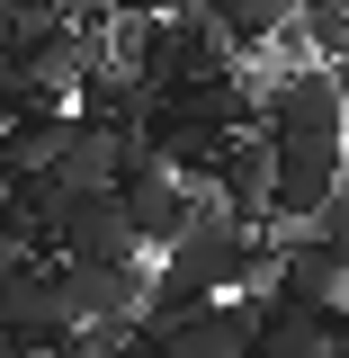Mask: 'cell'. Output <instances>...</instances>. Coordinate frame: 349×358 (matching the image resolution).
Instances as JSON below:
<instances>
[{
	"instance_id": "1",
	"label": "cell",
	"mask_w": 349,
	"mask_h": 358,
	"mask_svg": "<svg viewBox=\"0 0 349 358\" xmlns=\"http://www.w3.org/2000/svg\"><path fill=\"white\" fill-rule=\"evenodd\" d=\"M251 126H260L269 152H349V99H341V81H332V63L296 54L287 72H269Z\"/></svg>"
},
{
	"instance_id": "2",
	"label": "cell",
	"mask_w": 349,
	"mask_h": 358,
	"mask_svg": "<svg viewBox=\"0 0 349 358\" xmlns=\"http://www.w3.org/2000/svg\"><path fill=\"white\" fill-rule=\"evenodd\" d=\"M162 260L188 268L206 296H233V287H260V278H269V260H278V224L260 233V215H233L215 188H206V206L188 215V233H179Z\"/></svg>"
},
{
	"instance_id": "3",
	"label": "cell",
	"mask_w": 349,
	"mask_h": 358,
	"mask_svg": "<svg viewBox=\"0 0 349 358\" xmlns=\"http://www.w3.org/2000/svg\"><path fill=\"white\" fill-rule=\"evenodd\" d=\"M72 331H81V313L63 296V260L54 251H0V341L63 350Z\"/></svg>"
},
{
	"instance_id": "4",
	"label": "cell",
	"mask_w": 349,
	"mask_h": 358,
	"mask_svg": "<svg viewBox=\"0 0 349 358\" xmlns=\"http://www.w3.org/2000/svg\"><path fill=\"white\" fill-rule=\"evenodd\" d=\"M117 197H126V224H134V242L162 260L179 233H188V215L206 206V188L179 171V162H134V171H117Z\"/></svg>"
},
{
	"instance_id": "5",
	"label": "cell",
	"mask_w": 349,
	"mask_h": 358,
	"mask_svg": "<svg viewBox=\"0 0 349 358\" xmlns=\"http://www.w3.org/2000/svg\"><path fill=\"white\" fill-rule=\"evenodd\" d=\"M45 251H54V260H126L143 242H134L117 188H63L54 215H45Z\"/></svg>"
},
{
	"instance_id": "6",
	"label": "cell",
	"mask_w": 349,
	"mask_h": 358,
	"mask_svg": "<svg viewBox=\"0 0 349 358\" xmlns=\"http://www.w3.org/2000/svg\"><path fill=\"white\" fill-rule=\"evenodd\" d=\"M63 296H72V313H81V331L143 322V296H152V251H126V260H63Z\"/></svg>"
},
{
	"instance_id": "7",
	"label": "cell",
	"mask_w": 349,
	"mask_h": 358,
	"mask_svg": "<svg viewBox=\"0 0 349 358\" xmlns=\"http://www.w3.org/2000/svg\"><path fill=\"white\" fill-rule=\"evenodd\" d=\"M269 296H287V305H349V251L322 224H287L278 260H269Z\"/></svg>"
},
{
	"instance_id": "8",
	"label": "cell",
	"mask_w": 349,
	"mask_h": 358,
	"mask_svg": "<svg viewBox=\"0 0 349 358\" xmlns=\"http://www.w3.org/2000/svg\"><path fill=\"white\" fill-rule=\"evenodd\" d=\"M251 313L242 296H206V305H188L162 322V358H251Z\"/></svg>"
},
{
	"instance_id": "9",
	"label": "cell",
	"mask_w": 349,
	"mask_h": 358,
	"mask_svg": "<svg viewBox=\"0 0 349 358\" xmlns=\"http://www.w3.org/2000/svg\"><path fill=\"white\" fill-rule=\"evenodd\" d=\"M72 134V99H18L0 117V171H45Z\"/></svg>"
},
{
	"instance_id": "10",
	"label": "cell",
	"mask_w": 349,
	"mask_h": 358,
	"mask_svg": "<svg viewBox=\"0 0 349 358\" xmlns=\"http://www.w3.org/2000/svg\"><path fill=\"white\" fill-rule=\"evenodd\" d=\"M117 152H126V134L72 108V134H63V152L45 162V179H54V188H117Z\"/></svg>"
},
{
	"instance_id": "11",
	"label": "cell",
	"mask_w": 349,
	"mask_h": 358,
	"mask_svg": "<svg viewBox=\"0 0 349 358\" xmlns=\"http://www.w3.org/2000/svg\"><path fill=\"white\" fill-rule=\"evenodd\" d=\"M206 188H215L233 215H260V224H269V143H260V126L224 134V152H215V171H206Z\"/></svg>"
},
{
	"instance_id": "12",
	"label": "cell",
	"mask_w": 349,
	"mask_h": 358,
	"mask_svg": "<svg viewBox=\"0 0 349 358\" xmlns=\"http://www.w3.org/2000/svg\"><path fill=\"white\" fill-rule=\"evenodd\" d=\"M197 9L224 27L233 54H260V45H278L287 27H296V0H197Z\"/></svg>"
},
{
	"instance_id": "13",
	"label": "cell",
	"mask_w": 349,
	"mask_h": 358,
	"mask_svg": "<svg viewBox=\"0 0 349 358\" xmlns=\"http://www.w3.org/2000/svg\"><path fill=\"white\" fill-rule=\"evenodd\" d=\"M287 45H296V54H313V63H332V54L349 45V0H296Z\"/></svg>"
},
{
	"instance_id": "14",
	"label": "cell",
	"mask_w": 349,
	"mask_h": 358,
	"mask_svg": "<svg viewBox=\"0 0 349 358\" xmlns=\"http://www.w3.org/2000/svg\"><path fill=\"white\" fill-rule=\"evenodd\" d=\"M36 358H99V350H90L81 331H72V341H63V350H36Z\"/></svg>"
}]
</instances>
